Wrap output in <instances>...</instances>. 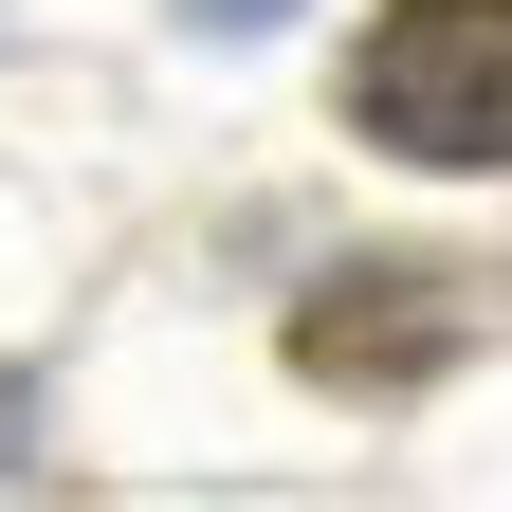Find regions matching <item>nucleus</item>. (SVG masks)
Returning <instances> with one entry per match:
<instances>
[{
	"instance_id": "2",
	"label": "nucleus",
	"mask_w": 512,
	"mask_h": 512,
	"mask_svg": "<svg viewBox=\"0 0 512 512\" xmlns=\"http://www.w3.org/2000/svg\"><path fill=\"white\" fill-rule=\"evenodd\" d=\"M476 330H494V275H476V256H366L348 293L293 311V366L311 384H421V366H458Z\"/></svg>"
},
{
	"instance_id": "1",
	"label": "nucleus",
	"mask_w": 512,
	"mask_h": 512,
	"mask_svg": "<svg viewBox=\"0 0 512 512\" xmlns=\"http://www.w3.org/2000/svg\"><path fill=\"white\" fill-rule=\"evenodd\" d=\"M348 128L403 165H512V0H384L348 55Z\"/></svg>"
}]
</instances>
